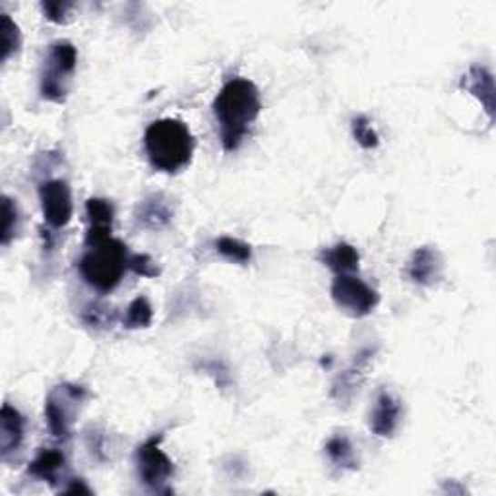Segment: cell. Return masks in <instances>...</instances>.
<instances>
[{
    "label": "cell",
    "mask_w": 496,
    "mask_h": 496,
    "mask_svg": "<svg viewBox=\"0 0 496 496\" xmlns=\"http://www.w3.org/2000/svg\"><path fill=\"white\" fill-rule=\"evenodd\" d=\"M171 219H173V206L169 198L161 192L149 194L147 198H144L138 204L137 212H134V221H137V225L142 229H152V231L163 229L167 228Z\"/></svg>",
    "instance_id": "cell-10"
},
{
    "label": "cell",
    "mask_w": 496,
    "mask_h": 496,
    "mask_svg": "<svg viewBox=\"0 0 496 496\" xmlns=\"http://www.w3.org/2000/svg\"><path fill=\"white\" fill-rule=\"evenodd\" d=\"M216 250L221 254L225 260L247 266L252 260V248L250 245L243 243V240L223 235L216 240Z\"/></svg>",
    "instance_id": "cell-22"
},
{
    "label": "cell",
    "mask_w": 496,
    "mask_h": 496,
    "mask_svg": "<svg viewBox=\"0 0 496 496\" xmlns=\"http://www.w3.org/2000/svg\"><path fill=\"white\" fill-rule=\"evenodd\" d=\"M66 468V456L65 452H60L58 448H45L35 456V460L29 463L27 473L45 481L49 485H56V481L60 473Z\"/></svg>",
    "instance_id": "cell-15"
},
{
    "label": "cell",
    "mask_w": 496,
    "mask_h": 496,
    "mask_svg": "<svg viewBox=\"0 0 496 496\" xmlns=\"http://www.w3.org/2000/svg\"><path fill=\"white\" fill-rule=\"evenodd\" d=\"M374 353H377L374 349H363V351L355 355L351 367L348 370H343L338 377V380L334 382L332 398H336L338 401H349L351 400L357 386L360 384V379H363L369 360H370V357H374Z\"/></svg>",
    "instance_id": "cell-14"
},
{
    "label": "cell",
    "mask_w": 496,
    "mask_h": 496,
    "mask_svg": "<svg viewBox=\"0 0 496 496\" xmlns=\"http://www.w3.org/2000/svg\"><path fill=\"white\" fill-rule=\"evenodd\" d=\"M334 303L353 319H363L379 307L380 295L353 274L338 276L332 283Z\"/></svg>",
    "instance_id": "cell-7"
},
{
    "label": "cell",
    "mask_w": 496,
    "mask_h": 496,
    "mask_svg": "<svg viewBox=\"0 0 496 496\" xmlns=\"http://www.w3.org/2000/svg\"><path fill=\"white\" fill-rule=\"evenodd\" d=\"M161 440L163 432H157L142 442L137 448V454H134L142 483L152 492H169L165 485L175 475V465L171 458L161 450Z\"/></svg>",
    "instance_id": "cell-6"
},
{
    "label": "cell",
    "mask_w": 496,
    "mask_h": 496,
    "mask_svg": "<svg viewBox=\"0 0 496 496\" xmlns=\"http://www.w3.org/2000/svg\"><path fill=\"white\" fill-rule=\"evenodd\" d=\"M154 320V307L146 297H137L127 309V314L123 319V326L127 329H140L149 328Z\"/></svg>",
    "instance_id": "cell-21"
},
{
    "label": "cell",
    "mask_w": 496,
    "mask_h": 496,
    "mask_svg": "<svg viewBox=\"0 0 496 496\" xmlns=\"http://www.w3.org/2000/svg\"><path fill=\"white\" fill-rule=\"evenodd\" d=\"M326 456L339 470H351L353 471V470L359 468L353 444L349 442L348 437H343V434H336V437H332L326 442Z\"/></svg>",
    "instance_id": "cell-18"
},
{
    "label": "cell",
    "mask_w": 496,
    "mask_h": 496,
    "mask_svg": "<svg viewBox=\"0 0 496 496\" xmlns=\"http://www.w3.org/2000/svg\"><path fill=\"white\" fill-rule=\"evenodd\" d=\"M319 260L336 272L338 276H345V274H355L359 269V262L360 257L353 245L349 243H338L329 248H324L320 252Z\"/></svg>",
    "instance_id": "cell-17"
},
{
    "label": "cell",
    "mask_w": 496,
    "mask_h": 496,
    "mask_svg": "<svg viewBox=\"0 0 496 496\" xmlns=\"http://www.w3.org/2000/svg\"><path fill=\"white\" fill-rule=\"evenodd\" d=\"M74 8V3H41V10L45 14V18L55 22V24H65L68 20V14Z\"/></svg>",
    "instance_id": "cell-26"
},
{
    "label": "cell",
    "mask_w": 496,
    "mask_h": 496,
    "mask_svg": "<svg viewBox=\"0 0 496 496\" xmlns=\"http://www.w3.org/2000/svg\"><path fill=\"white\" fill-rule=\"evenodd\" d=\"M18 223H20V212L18 204L12 198H3V231H0V243L3 247H8L10 240L18 233Z\"/></svg>",
    "instance_id": "cell-23"
},
{
    "label": "cell",
    "mask_w": 496,
    "mask_h": 496,
    "mask_svg": "<svg viewBox=\"0 0 496 496\" xmlns=\"http://www.w3.org/2000/svg\"><path fill=\"white\" fill-rule=\"evenodd\" d=\"M86 214L89 221V229L86 235V247L99 243L111 237L113 221H115V208L105 198H89L86 202Z\"/></svg>",
    "instance_id": "cell-12"
},
{
    "label": "cell",
    "mask_w": 496,
    "mask_h": 496,
    "mask_svg": "<svg viewBox=\"0 0 496 496\" xmlns=\"http://www.w3.org/2000/svg\"><path fill=\"white\" fill-rule=\"evenodd\" d=\"M22 47V34L20 27L16 25L8 14H0V60H6L16 55Z\"/></svg>",
    "instance_id": "cell-19"
},
{
    "label": "cell",
    "mask_w": 496,
    "mask_h": 496,
    "mask_svg": "<svg viewBox=\"0 0 496 496\" xmlns=\"http://www.w3.org/2000/svg\"><path fill=\"white\" fill-rule=\"evenodd\" d=\"M63 492H86V494H92V489H89L82 479H72L70 485L66 489H63Z\"/></svg>",
    "instance_id": "cell-27"
},
{
    "label": "cell",
    "mask_w": 496,
    "mask_h": 496,
    "mask_svg": "<svg viewBox=\"0 0 496 496\" xmlns=\"http://www.w3.org/2000/svg\"><path fill=\"white\" fill-rule=\"evenodd\" d=\"M86 398L87 390L80 384L65 382L51 390L45 400V420L56 440L66 442L72 437V423Z\"/></svg>",
    "instance_id": "cell-5"
},
{
    "label": "cell",
    "mask_w": 496,
    "mask_h": 496,
    "mask_svg": "<svg viewBox=\"0 0 496 496\" xmlns=\"http://www.w3.org/2000/svg\"><path fill=\"white\" fill-rule=\"evenodd\" d=\"M149 163L161 173L175 175L190 165L194 156V137L187 123L178 118H159L144 134Z\"/></svg>",
    "instance_id": "cell-2"
},
{
    "label": "cell",
    "mask_w": 496,
    "mask_h": 496,
    "mask_svg": "<svg viewBox=\"0 0 496 496\" xmlns=\"http://www.w3.org/2000/svg\"><path fill=\"white\" fill-rule=\"evenodd\" d=\"M130 269L142 278H157L161 274V269L157 268V264L154 262L152 257H149V254H132Z\"/></svg>",
    "instance_id": "cell-25"
},
{
    "label": "cell",
    "mask_w": 496,
    "mask_h": 496,
    "mask_svg": "<svg viewBox=\"0 0 496 496\" xmlns=\"http://www.w3.org/2000/svg\"><path fill=\"white\" fill-rule=\"evenodd\" d=\"M130 269V254L127 245L118 238H105L87 245V250L78 262L82 279L99 293H111L123 281Z\"/></svg>",
    "instance_id": "cell-3"
},
{
    "label": "cell",
    "mask_w": 496,
    "mask_h": 496,
    "mask_svg": "<svg viewBox=\"0 0 496 496\" xmlns=\"http://www.w3.org/2000/svg\"><path fill=\"white\" fill-rule=\"evenodd\" d=\"M444 262L440 252L432 247H420L413 252V257L408 264V278L423 288L439 283L442 279Z\"/></svg>",
    "instance_id": "cell-9"
},
{
    "label": "cell",
    "mask_w": 496,
    "mask_h": 496,
    "mask_svg": "<svg viewBox=\"0 0 496 496\" xmlns=\"http://www.w3.org/2000/svg\"><path fill=\"white\" fill-rule=\"evenodd\" d=\"M80 319L86 326L105 329L115 324L116 312L107 303H101V300H89V303L82 309Z\"/></svg>",
    "instance_id": "cell-20"
},
{
    "label": "cell",
    "mask_w": 496,
    "mask_h": 496,
    "mask_svg": "<svg viewBox=\"0 0 496 496\" xmlns=\"http://www.w3.org/2000/svg\"><path fill=\"white\" fill-rule=\"evenodd\" d=\"M78 66V51L66 39L51 45L41 72V97L51 103H65L74 70Z\"/></svg>",
    "instance_id": "cell-4"
},
{
    "label": "cell",
    "mask_w": 496,
    "mask_h": 496,
    "mask_svg": "<svg viewBox=\"0 0 496 496\" xmlns=\"http://www.w3.org/2000/svg\"><path fill=\"white\" fill-rule=\"evenodd\" d=\"M39 200L45 223L51 229H65L72 219L74 206H72V190L66 180L63 178H49L39 185Z\"/></svg>",
    "instance_id": "cell-8"
},
{
    "label": "cell",
    "mask_w": 496,
    "mask_h": 496,
    "mask_svg": "<svg viewBox=\"0 0 496 496\" xmlns=\"http://www.w3.org/2000/svg\"><path fill=\"white\" fill-rule=\"evenodd\" d=\"M461 86L473 94L481 105H483L487 115L492 118L494 115V80L492 74L485 66H471L468 76H463Z\"/></svg>",
    "instance_id": "cell-16"
},
{
    "label": "cell",
    "mask_w": 496,
    "mask_h": 496,
    "mask_svg": "<svg viewBox=\"0 0 496 496\" xmlns=\"http://www.w3.org/2000/svg\"><path fill=\"white\" fill-rule=\"evenodd\" d=\"M401 420V403L390 394L380 392L374 403V410L370 413V430L377 434V437L390 439L394 437Z\"/></svg>",
    "instance_id": "cell-11"
},
{
    "label": "cell",
    "mask_w": 496,
    "mask_h": 496,
    "mask_svg": "<svg viewBox=\"0 0 496 496\" xmlns=\"http://www.w3.org/2000/svg\"><path fill=\"white\" fill-rule=\"evenodd\" d=\"M260 111V92L254 82L233 78L219 89L214 101V113L225 152H235L240 147Z\"/></svg>",
    "instance_id": "cell-1"
},
{
    "label": "cell",
    "mask_w": 496,
    "mask_h": 496,
    "mask_svg": "<svg viewBox=\"0 0 496 496\" xmlns=\"http://www.w3.org/2000/svg\"><path fill=\"white\" fill-rule=\"evenodd\" d=\"M25 419L22 413L12 408L10 403L3 405V413H0V456L8 460L10 454L18 452L24 442Z\"/></svg>",
    "instance_id": "cell-13"
},
{
    "label": "cell",
    "mask_w": 496,
    "mask_h": 496,
    "mask_svg": "<svg viewBox=\"0 0 496 496\" xmlns=\"http://www.w3.org/2000/svg\"><path fill=\"white\" fill-rule=\"evenodd\" d=\"M351 130H353V138L357 140V144L360 147H365V149L379 147V144H380L379 134H377V130L372 128L370 120L365 115H359L351 120Z\"/></svg>",
    "instance_id": "cell-24"
}]
</instances>
